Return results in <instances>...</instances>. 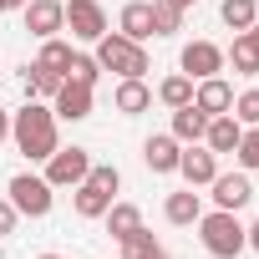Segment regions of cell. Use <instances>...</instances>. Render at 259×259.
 Masks as SVG:
<instances>
[{"label":"cell","mask_w":259,"mask_h":259,"mask_svg":"<svg viewBox=\"0 0 259 259\" xmlns=\"http://www.w3.org/2000/svg\"><path fill=\"white\" fill-rule=\"evenodd\" d=\"M203 127H208V112H198L193 102L188 107H173V127H168V133L178 143H203Z\"/></svg>","instance_id":"cell-20"},{"label":"cell","mask_w":259,"mask_h":259,"mask_svg":"<svg viewBox=\"0 0 259 259\" xmlns=\"http://www.w3.org/2000/svg\"><path fill=\"white\" fill-rule=\"evenodd\" d=\"M71 208H76V219H102L112 208V193L97 188V183H76L71 188Z\"/></svg>","instance_id":"cell-19"},{"label":"cell","mask_w":259,"mask_h":259,"mask_svg":"<svg viewBox=\"0 0 259 259\" xmlns=\"http://www.w3.org/2000/svg\"><path fill=\"white\" fill-rule=\"evenodd\" d=\"M66 81H76V87H92V92H97V81H102V61H97V56H87V51H71V61H66Z\"/></svg>","instance_id":"cell-23"},{"label":"cell","mask_w":259,"mask_h":259,"mask_svg":"<svg viewBox=\"0 0 259 259\" xmlns=\"http://www.w3.org/2000/svg\"><path fill=\"white\" fill-rule=\"evenodd\" d=\"M36 61H41L46 71H61V76H66V61H71V41H61V36H46Z\"/></svg>","instance_id":"cell-28"},{"label":"cell","mask_w":259,"mask_h":259,"mask_svg":"<svg viewBox=\"0 0 259 259\" xmlns=\"http://www.w3.org/2000/svg\"><path fill=\"white\" fill-rule=\"evenodd\" d=\"M213 208H229V213H239V208H249V198H254V183H249V173L239 168V173H213Z\"/></svg>","instance_id":"cell-10"},{"label":"cell","mask_w":259,"mask_h":259,"mask_svg":"<svg viewBox=\"0 0 259 259\" xmlns=\"http://www.w3.org/2000/svg\"><path fill=\"white\" fill-rule=\"evenodd\" d=\"M249 31H254V41H259V21H254V26H249Z\"/></svg>","instance_id":"cell-38"},{"label":"cell","mask_w":259,"mask_h":259,"mask_svg":"<svg viewBox=\"0 0 259 259\" xmlns=\"http://www.w3.org/2000/svg\"><path fill=\"white\" fill-rule=\"evenodd\" d=\"M97 51V61H102V71H117V76H148L153 71V56H148V46L143 41H127V36H117V31H107L102 41H92Z\"/></svg>","instance_id":"cell-2"},{"label":"cell","mask_w":259,"mask_h":259,"mask_svg":"<svg viewBox=\"0 0 259 259\" xmlns=\"http://www.w3.org/2000/svg\"><path fill=\"white\" fill-rule=\"evenodd\" d=\"M26 6V0H0V11H21Z\"/></svg>","instance_id":"cell-35"},{"label":"cell","mask_w":259,"mask_h":259,"mask_svg":"<svg viewBox=\"0 0 259 259\" xmlns=\"http://www.w3.org/2000/svg\"><path fill=\"white\" fill-rule=\"evenodd\" d=\"M163 219L178 224V229L198 224V219H203V198H198V188H178V193H168V198H163Z\"/></svg>","instance_id":"cell-17"},{"label":"cell","mask_w":259,"mask_h":259,"mask_svg":"<svg viewBox=\"0 0 259 259\" xmlns=\"http://www.w3.org/2000/svg\"><path fill=\"white\" fill-rule=\"evenodd\" d=\"M87 183H97V188H107V193L117 198V188H122V173H117V163H92Z\"/></svg>","instance_id":"cell-31"},{"label":"cell","mask_w":259,"mask_h":259,"mask_svg":"<svg viewBox=\"0 0 259 259\" xmlns=\"http://www.w3.org/2000/svg\"><path fill=\"white\" fill-rule=\"evenodd\" d=\"M193 107H198V112H208V117H219V112H229V107H234V87L224 81V71H219V76L193 81Z\"/></svg>","instance_id":"cell-13"},{"label":"cell","mask_w":259,"mask_h":259,"mask_svg":"<svg viewBox=\"0 0 259 259\" xmlns=\"http://www.w3.org/2000/svg\"><path fill=\"white\" fill-rule=\"evenodd\" d=\"M178 153H183V143H178L173 133H153V138L143 143V163H148V173H178Z\"/></svg>","instance_id":"cell-15"},{"label":"cell","mask_w":259,"mask_h":259,"mask_svg":"<svg viewBox=\"0 0 259 259\" xmlns=\"http://www.w3.org/2000/svg\"><path fill=\"white\" fill-rule=\"evenodd\" d=\"M234 158H239V168H244V173H259V127H244V138H239Z\"/></svg>","instance_id":"cell-29"},{"label":"cell","mask_w":259,"mask_h":259,"mask_svg":"<svg viewBox=\"0 0 259 259\" xmlns=\"http://www.w3.org/2000/svg\"><path fill=\"white\" fill-rule=\"evenodd\" d=\"M168 6H178V11H188V6H198V0H168Z\"/></svg>","instance_id":"cell-36"},{"label":"cell","mask_w":259,"mask_h":259,"mask_svg":"<svg viewBox=\"0 0 259 259\" xmlns=\"http://www.w3.org/2000/svg\"><path fill=\"white\" fill-rule=\"evenodd\" d=\"M21 16H26V31H31L36 41L61 36V31H66V0H26Z\"/></svg>","instance_id":"cell-6"},{"label":"cell","mask_w":259,"mask_h":259,"mask_svg":"<svg viewBox=\"0 0 259 259\" xmlns=\"http://www.w3.org/2000/svg\"><path fill=\"white\" fill-rule=\"evenodd\" d=\"M158 102H163V107H188V102H193V76H183V71L163 76V81H158Z\"/></svg>","instance_id":"cell-24"},{"label":"cell","mask_w":259,"mask_h":259,"mask_svg":"<svg viewBox=\"0 0 259 259\" xmlns=\"http://www.w3.org/2000/svg\"><path fill=\"white\" fill-rule=\"evenodd\" d=\"M117 36L153 41V0H127V6L117 11Z\"/></svg>","instance_id":"cell-12"},{"label":"cell","mask_w":259,"mask_h":259,"mask_svg":"<svg viewBox=\"0 0 259 259\" xmlns=\"http://www.w3.org/2000/svg\"><path fill=\"white\" fill-rule=\"evenodd\" d=\"M198 239H203V249L213 254V259H239L249 244H244V224H239V213H229V208H213V213H203L198 219Z\"/></svg>","instance_id":"cell-3"},{"label":"cell","mask_w":259,"mask_h":259,"mask_svg":"<svg viewBox=\"0 0 259 259\" xmlns=\"http://www.w3.org/2000/svg\"><path fill=\"white\" fill-rule=\"evenodd\" d=\"M244 244H249V249H254V254H259V219H254V224H249V229H244Z\"/></svg>","instance_id":"cell-33"},{"label":"cell","mask_w":259,"mask_h":259,"mask_svg":"<svg viewBox=\"0 0 259 259\" xmlns=\"http://www.w3.org/2000/svg\"><path fill=\"white\" fill-rule=\"evenodd\" d=\"M102 219H107L112 239H127L133 229H143V208H138V203H122V198H112V208H107Z\"/></svg>","instance_id":"cell-22"},{"label":"cell","mask_w":259,"mask_h":259,"mask_svg":"<svg viewBox=\"0 0 259 259\" xmlns=\"http://www.w3.org/2000/svg\"><path fill=\"white\" fill-rule=\"evenodd\" d=\"M0 143H11V112L0 107Z\"/></svg>","instance_id":"cell-34"},{"label":"cell","mask_w":259,"mask_h":259,"mask_svg":"<svg viewBox=\"0 0 259 259\" xmlns=\"http://www.w3.org/2000/svg\"><path fill=\"white\" fill-rule=\"evenodd\" d=\"M11 143H16V153L26 163H46L61 148V117L51 112V102L26 97V107L11 112Z\"/></svg>","instance_id":"cell-1"},{"label":"cell","mask_w":259,"mask_h":259,"mask_svg":"<svg viewBox=\"0 0 259 259\" xmlns=\"http://www.w3.org/2000/svg\"><path fill=\"white\" fill-rule=\"evenodd\" d=\"M244 127H259V87H249V92H239L234 97V107H229Z\"/></svg>","instance_id":"cell-30"},{"label":"cell","mask_w":259,"mask_h":259,"mask_svg":"<svg viewBox=\"0 0 259 259\" xmlns=\"http://www.w3.org/2000/svg\"><path fill=\"white\" fill-rule=\"evenodd\" d=\"M153 259H168V254H163V249H158V254H153Z\"/></svg>","instance_id":"cell-39"},{"label":"cell","mask_w":259,"mask_h":259,"mask_svg":"<svg viewBox=\"0 0 259 259\" xmlns=\"http://www.w3.org/2000/svg\"><path fill=\"white\" fill-rule=\"evenodd\" d=\"M16 219H21L16 203H11V198H0V239H11V234H16Z\"/></svg>","instance_id":"cell-32"},{"label":"cell","mask_w":259,"mask_h":259,"mask_svg":"<svg viewBox=\"0 0 259 259\" xmlns=\"http://www.w3.org/2000/svg\"><path fill=\"white\" fill-rule=\"evenodd\" d=\"M178 31H183V11L168 6V0H153V36L168 41V36H178Z\"/></svg>","instance_id":"cell-26"},{"label":"cell","mask_w":259,"mask_h":259,"mask_svg":"<svg viewBox=\"0 0 259 259\" xmlns=\"http://www.w3.org/2000/svg\"><path fill=\"white\" fill-rule=\"evenodd\" d=\"M117 244H122V254H117V259H153V254L163 249V244H158L148 229H133L127 239H117Z\"/></svg>","instance_id":"cell-27"},{"label":"cell","mask_w":259,"mask_h":259,"mask_svg":"<svg viewBox=\"0 0 259 259\" xmlns=\"http://www.w3.org/2000/svg\"><path fill=\"white\" fill-rule=\"evenodd\" d=\"M239 138H244V122L234 117V112H219V117H208V127H203V148L208 153H234L239 148Z\"/></svg>","instance_id":"cell-11"},{"label":"cell","mask_w":259,"mask_h":259,"mask_svg":"<svg viewBox=\"0 0 259 259\" xmlns=\"http://www.w3.org/2000/svg\"><path fill=\"white\" fill-rule=\"evenodd\" d=\"M224 66H234V76H259V41H254V31L234 36V46L224 51Z\"/></svg>","instance_id":"cell-18"},{"label":"cell","mask_w":259,"mask_h":259,"mask_svg":"<svg viewBox=\"0 0 259 259\" xmlns=\"http://www.w3.org/2000/svg\"><path fill=\"white\" fill-rule=\"evenodd\" d=\"M112 107H117L122 117H143V112L153 107V87H148L143 76H122L117 92H112Z\"/></svg>","instance_id":"cell-16"},{"label":"cell","mask_w":259,"mask_h":259,"mask_svg":"<svg viewBox=\"0 0 259 259\" xmlns=\"http://www.w3.org/2000/svg\"><path fill=\"white\" fill-rule=\"evenodd\" d=\"M178 173H183L188 188H208L213 173H219V153H208V148H198V143H183V153H178Z\"/></svg>","instance_id":"cell-9"},{"label":"cell","mask_w":259,"mask_h":259,"mask_svg":"<svg viewBox=\"0 0 259 259\" xmlns=\"http://www.w3.org/2000/svg\"><path fill=\"white\" fill-rule=\"evenodd\" d=\"M6 198L16 203V213H26V219H46L51 203H56V188H51L41 173H16V178L6 183Z\"/></svg>","instance_id":"cell-4"},{"label":"cell","mask_w":259,"mask_h":259,"mask_svg":"<svg viewBox=\"0 0 259 259\" xmlns=\"http://www.w3.org/2000/svg\"><path fill=\"white\" fill-rule=\"evenodd\" d=\"M36 259H66V254H36Z\"/></svg>","instance_id":"cell-37"},{"label":"cell","mask_w":259,"mask_h":259,"mask_svg":"<svg viewBox=\"0 0 259 259\" xmlns=\"http://www.w3.org/2000/svg\"><path fill=\"white\" fill-rule=\"evenodd\" d=\"M66 31H71V41H102L107 36V11L97 0H66Z\"/></svg>","instance_id":"cell-7"},{"label":"cell","mask_w":259,"mask_h":259,"mask_svg":"<svg viewBox=\"0 0 259 259\" xmlns=\"http://www.w3.org/2000/svg\"><path fill=\"white\" fill-rule=\"evenodd\" d=\"M61 81H66L61 71H46L41 61H31V66H26V81H21V87H26V97H36V102H51V97L61 92Z\"/></svg>","instance_id":"cell-21"},{"label":"cell","mask_w":259,"mask_h":259,"mask_svg":"<svg viewBox=\"0 0 259 259\" xmlns=\"http://www.w3.org/2000/svg\"><path fill=\"white\" fill-rule=\"evenodd\" d=\"M87 173H92V153L71 143V148H56V153L46 158V173H41V178H46L51 188H76V183H87Z\"/></svg>","instance_id":"cell-5"},{"label":"cell","mask_w":259,"mask_h":259,"mask_svg":"<svg viewBox=\"0 0 259 259\" xmlns=\"http://www.w3.org/2000/svg\"><path fill=\"white\" fill-rule=\"evenodd\" d=\"M219 16H224V26H229V31H249V26L259 21V6H254V0H224Z\"/></svg>","instance_id":"cell-25"},{"label":"cell","mask_w":259,"mask_h":259,"mask_svg":"<svg viewBox=\"0 0 259 259\" xmlns=\"http://www.w3.org/2000/svg\"><path fill=\"white\" fill-rule=\"evenodd\" d=\"M178 71L193 76V81L219 76V71H224V46H213V41H188L183 56H178Z\"/></svg>","instance_id":"cell-8"},{"label":"cell","mask_w":259,"mask_h":259,"mask_svg":"<svg viewBox=\"0 0 259 259\" xmlns=\"http://www.w3.org/2000/svg\"><path fill=\"white\" fill-rule=\"evenodd\" d=\"M51 112H56L61 122H87V117H92V87L61 81V92L51 97Z\"/></svg>","instance_id":"cell-14"}]
</instances>
